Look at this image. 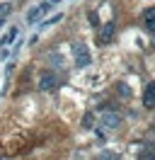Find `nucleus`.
<instances>
[{
	"label": "nucleus",
	"mask_w": 155,
	"mask_h": 160,
	"mask_svg": "<svg viewBox=\"0 0 155 160\" xmlns=\"http://www.w3.org/2000/svg\"><path fill=\"white\" fill-rule=\"evenodd\" d=\"M56 85H58V78L53 75V73H51V70L41 73V78H39V90L51 92V90H56Z\"/></svg>",
	"instance_id": "3"
},
{
	"label": "nucleus",
	"mask_w": 155,
	"mask_h": 160,
	"mask_svg": "<svg viewBox=\"0 0 155 160\" xmlns=\"http://www.w3.org/2000/svg\"><path fill=\"white\" fill-rule=\"evenodd\" d=\"M99 158H102V160H119V155L112 153V150H102V153H99Z\"/></svg>",
	"instance_id": "11"
},
{
	"label": "nucleus",
	"mask_w": 155,
	"mask_h": 160,
	"mask_svg": "<svg viewBox=\"0 0 155 160\" xmlns=\"http://www.w3.org/2000/svg\"><path fill=\"white\" fill-rule=\"evenodd\" d=\"M17 34H19V29H17V27H10V29H8V34H5L2 39H0V46H8L10 41H15V39H17Z\"/></svg>",
	"instance_id": "7"
},
{
	"label": "nucleus",
	"mask_w": 155,
	"mask_h": 160,
	"mask_svg": "<svg viewBox=\"0 0 155 160\" xmlns=\"http://www.w3.org/2000/svg\"><path fill=\"white\" fill-rule=\"evenodd\" d=\"M2 24H5V20H0V27H2Z\"/></svg>",
	"instance_id": "15"
},
{
	"label": "nucleus",
	"mask_w": 155,
	"mask_h": 160,
	"mask_svg": "<svg viewBox=\"0 0 155 160\" xmlns=\"http://www.w3.org/2000/svg\"><path fill=\"white\" fill-rule=\"evenodd\" d=\"M46 2H51V5H56V2H61V0H46Z\"/></svg>",
	"instance_id": "14"
},
{
	"label": "nucleus",
	"mask_w": 155,
	"mask_h": 160,
	"mask_svg": "<svg viewBox=\"0 0 155 160\" xmlns=\"http://www.w3.org/2000/svg\"><path fill=\"white\" fill-rule=\"evenodd\" d=\"M153 160H155V158H153Z\"/></svg>",
	"instance_id": "16"
},
{
	"label": "nucleus",
	"mask_w": 155,
	"mask_h": 160,
	"mask_svg": "<svg viewBox=\"0 0 155 160\" xmlns=\"http://www.w3.org/2000/svg\"><path fill=\"white\" fill-rule=\"evenodd\" d=\"M92 124H95V117L87 112L85 117H82V126H85V129H92Z\"/></svg>",
	"instance_id": "10"
},
{
	"label": "nucleus",
	"mask_w": 155,
	"mask_h": 160,
	"mask_svg": "<svg viewBox=\"0 0 155 160\" xmlns=\"http://www.w3.org/2000/svg\"><path fill=\"white\" fill-rule=\"evenodd\" d=\"M145 27L155 34V8H150V10L145 12Z\"/></svg>",
	"instance_id": "8"
},
{
	"label": "nucleus",
	"mask_w": 155,
	"mask_h": 160,
	"mask_svg": "<svg viewBox=\"0 0 155 160\" xmlns=\"http://www.w3.org/2000/svg\"><path fill=\"white\" fill-rule=\"evenodd\" d=\"M61 20H63V15H53V17H51V20H46L44 24H41V27H48V24H56V22H61Z\"/></svg>",
	"instance_id": "12"
},
{
	"label": "nucleus",
	"mask_w": 155,
	"mask_h": 160,
	"mask_svg": "<svg viewBox=\"0 0 155 160\" xmlns=\"http://www.w3.org/2000/svg\"><path fill=\"white\" fill-rule=\"evenodd\" d=\"M143 104L145 107H155V82H150L143 92Z\"/></svg>",
	"instance_id": "6"
},
{
	"label": "nucleus",
	"mask_w": 155,
	"mask_h": 160,
	"mask_svg": "<svg viewBox=\"0 0 155 160\" xmlns=\"http://www.w3.org/2000/svg\"><path fill=\"white\" fill-rule=\"evenodd\" d=\"M114 24H112V22H107L104 27H102V32H99V34H97V44H109V41L114 39Z\"/></svg>",
	"instance_id": "5"
},
{
	"label": "nucleus",
	"mask_w": 155,
	"mask_h": 160,
	"mask_svg": "<svg viewBox=\"0 0 155 160\" xmlns=\"http://www.w3.org/2000/svg\"><path fill=\"white\" fill-rule=\"evenodd\" d=\"M119 92H121L124 97H131V90H128V85H124V82L119 85Z\"/></svg>",
	"instance_id": "13"
},
{
	"label": "nucleus",
	"mask_w": 155,
	"mask_h": 160,
	"mask_svg": "<svg viewBox=\"0 0 155 160\" xmlns=\"http://www.w3.org/2000/svg\"><path fill=\"white\" fill-rule=\"evenodd\" d=\"M10 12H12V5L10 2H0V20H8Z\"/></svg>",
	"instance_id": "9"
},
{
	"label": "nucleus",
	"mask_w": 155,
	"mask_h": 160,
	"mask_svg": "<svg viewBox=\"0 0 155 160\" xmlns=\"http://www.w3.org/2000/svg\"><path fill=\"white\" fill-rule=\"evenodd\" d=\"M48 10H51V2H46V0H44L41 5H37V8H32V10L27 12V22H29V24L39 22V20H41V17H44V15L48 12Z\"/></svg>",
	"instance_id": "2"
},
{
	"label": "nucleus",
	"mask_w": 155,
	"mask_h": 160,
	"mask_svg": "<svg viewBox=\"0 0 155 160\" xmlns=\"http://www.w3.org/2000/svg\"><path fill=\"white\" fill-rule=\"evenodd\" d=\"M99 124L107 126V129H119V126H121V114H119V112H109V109H107L104 114H102Z\"/></svg>",
	"instance_id": "4"
},
{
	"label": "nucleus",
	"mask_w": 155,
	"mask_h": 160,
	"mask_svg": "<svg viewBox=\"0 0 155 160\" xmlns=\"http://www.w3.org/2000/svg\"><path fill=\"white\" fill-rule=\"evenodd\" d=\"M73 56H75L78 68H87V66L92 63V56H90V51H87L85 44H73Z\"/></svg>",
	"instance_id": "1"
}]
</instances>
